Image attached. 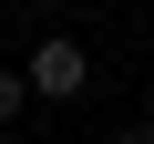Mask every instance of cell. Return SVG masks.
Segmentation results:
<instances>
[{"mask_svg":"<svg viewBox=\"0 0 154 144\" xmlns=\"http://www.w3.org/2000/svg\"><path fill=\"white\" fill-rule=\"evenodd\" d=\"M31 113V72H0V124H21Z\"/></svg>","mask_w":154,"mask_h":144,"instance_id":"cell-2","label":"cell"},{"mask_svg":"<svg viewBox=\"0 0 154 144\" xmlns=\"http://www.w3.org/2000/svg\"><path fill=\"white\" fill-rule=\"evenodd\" d=\"M103 144H154V124H123V134H103Z\"/></svg>","mask_w":154,"mask_h":144,"instance_id":"cell-3","label":"cell"},{"mask_svg":"<svg viewBox=\"0 0 154 144\" xmlns=\"http://www.w3.org/2000/svg\"><path fill=\"white\" fill-rule=\"evenodd\" d=\"M0 144H11V124H0Z\"/></svg>","mask_w":154,"mask_h":144,"instance_id":"cell-5","label":"cell"},{"mask_svg":"<svg viewBox=\"0 0 154 144\" xmlns=\"http://www.w3.org/2000/svg\"><path fill=\"white\" fill-rule=\"evenodd\" d=\"M144 124H154V93H144Z\"/></svg>","mask_w":154,"mask_h":144,"instance_id":"cell-4","label":"cell"},{"mask_svg":"<svg viewBox=\"0 0 154 144\" xmlns=\"http://www.w3.org/2000/svg\"><path fill=\"white\" fill-rule=\"evenodd\" d=\"M21 72H31V93H41V103H82V93H93V52H82V41H62V31H41Z\"/></svg>","mask_w":154,"mask_h":144,"instance_id":"cell-1","label":"cell"},{"mask_svg":"<svg viewBox=\"0 0 154 144\" xmlns=\"http://www.w3.org/2000/svg\"><path fill=\"white\" fill-rule=\"evenodd\" d=\"M41 11H51V0H41Z\"/></svg>","mask_w":154,"mask_h":144,"instance_id":"cell-6","label":"cell"}]
</instances>
